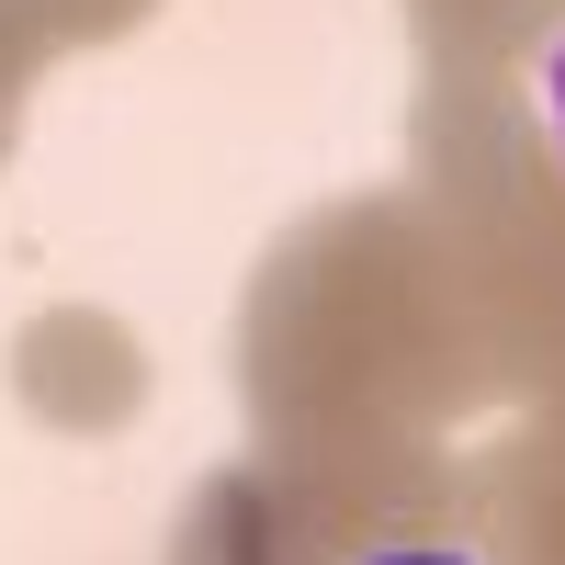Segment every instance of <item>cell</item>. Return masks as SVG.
Listing matches in <instances>:
<instances>
[{
	"mask_svg": "<svg viewBox=\"0 0 565 565\" xmlns=\"http://www.w3.org/2000/svg\"><path fill=\"white\" fill-rule=\"evenodd\" d=\"M543 90H554V148H565V45L543 57Z\"/></svg>",
	"mask_w": 565,
	"mask_h": 565,
	"instance_id": "7a4b0ae2",
	"label": "cell"
},
{
	"mask_svg": "<svg viewBox=\"0 0 565 565\" xmlns=\"http://www.w3.org/2000/svg\"><path fill=\"white\" fill-rule=\"evenodd\" d=\"M362 565H476V554H452V543H396V554H362Z\"/></svg>",
	"mask_w": 565,
	"mask_h": 565,
	"instance_id": "6da1fadb",
	"label": "cell"
}]
</instances>
